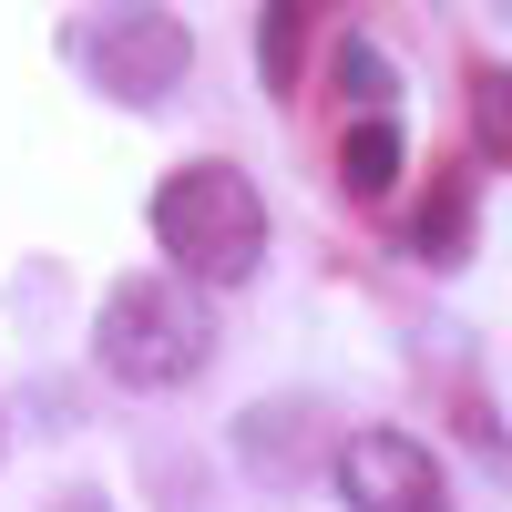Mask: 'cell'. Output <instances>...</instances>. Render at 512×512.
I'll use <instances>...</instances> for the list:
<instances>
[{
  "label": "cell",
  "mask_w": 512,
  "mask_h": 512,
  "mask_svg": "<svg viewBox=\"0 0 512 512\" xmlns=\"http://www.w3.org/2000/svg\"><path fill=\"white\" fill-rule=\"evenodd\" d=\"M154 246L175 287H246L267 267V195L236 164H185L154 185Z\"/></svg>",
  "instance_id": "obj_1"
},
{
  "label": "cell",
  "mask_w": 512,
  "mask_h": 512,
  "mask_svg": "<svg viewBox=\"0 0 512 512\" xmlns=\"http://www.w3.org/2000/svg\"><path fill=\"white\" fill-rule=\"evenodd\" d=\"M93 359L123 390H185V379L216 359V308L175 277H113L103 318H93Z\"/></svg>",
  "instance_id": "obj_2"
},
{
  "label": "cell",
  "mask_w": 512,
  "mask_h": 512,
  "mask_svg": "<svg viewBox=\"0 0 512 512\" xmlns=\"http://www.w3.org/2000/svg\"><path fill=\"white\" fill-rule=\"evenodd\" d=\"M72 52L113 103H164L195 62V31L164 11H103V21H72Z\"/></svg>",
  "instance_id": "obj_3"
},
{
  "label": "cell",
  "mask_w": 512,
  "mask_h": 512,
  "mask_svg": "<svg viewBox=\"0 0 512 512\" xmlns=\"http://www.w3.org/2000/svg\"><path fill=\"white\" fill-rule=\"evenodd\" d=\"M328 472H338L349 512H451V482H441L431 441H410V431H349Z\"/></svg>",
  "instance_id": "obj_4"
},
{
  "label": "cell",
  "mask_w": 512,
  "mask_h": 512,
  "mask_svg": "<svg viewBox=\"0 0 512 512\" xmlns=\"http://www.w3.org/2000/svg\"><path fill=\"white\" fill-rule=\"evenodd\" d=\"M410 256L420 267H461V256H472V175L431 185V205L410 216Z\"/></svg>",
  "instance_id": "obj_5"
},
{
  "label": "cell",
  "mask_w": 512,
  "mask_h": 512,
  "mask_svg": "<svg viewBox=\"0 0 512 512\" xmlns=\"http://www.w3.org/2000/svg\"><path fill=\"white\" fill-rule=\"evenodd\" d=\"M338 185L349 195H390L400 185V113H359L338 144Z\"/></svg>",
  "instance_id": "obj_6"
},
{
  "label": "cell",
  "mask_w": 512,
  "mask_h": 512,
  "mask_svg": "<svg viewBox=\"0 0 512 512\" xmlns=\"http://www.w3.org/2000/svg\"><path fill=\"white\" fill-rule=\"evenodd\" d=\"M297 52H308V11H267L256 21V82H267V93L297 82Z\"/></svg>",
  "instance_id": "obj_7"
},
{
  "label": "cell",
  "mask_w": 512,
  "mask_h": 512,
  "mask_svg": "<svg viewBox=\"0 0 512 512\" xmlns=\"http://www.w3.org/2000/svg\"><path fill=\"white\" fill-rule=\"evenodd\" d=\"M472 154H482V164H512V82H502V72L472 82Z\"/></svg>",
  "instance_id": "obj_8"
},
{
  "label": "cell",
  "mask_w": 512,
  "mask_h": 512,
  "mask_svg": "<svg viewBox=\"0 0 512 512\" xmlns=\"http://www.w3.org/2000/svg\"><path fill=\"white\" fill-rule=\"evenodd\" d=\"M338 82H349L359 93V113H390V52H379V41H338Z\"/></svg>",
  "instance_id": "obj_9"
},
{
  "label": "cell",
  "mask_w": 512,
  "mask_h": 512,
  "mask_svg": "<svg viewBox=\"0 0 512 512\" xmlns=\"http://www.w3.org/2000/svg\"><path fill=\"white\" fill-rule=\"evenodd\" d=\"M41 512H113L103 492H62V502H41Z\"/></svg>",
  "instance_id": "obj_10"
}]
</instances>
